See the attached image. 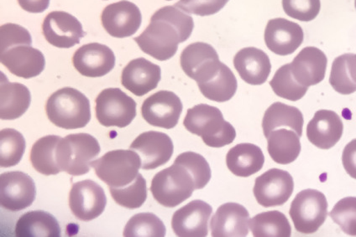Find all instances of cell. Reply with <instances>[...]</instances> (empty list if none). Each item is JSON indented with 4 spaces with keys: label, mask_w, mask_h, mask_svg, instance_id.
<instances>
[{
    "label": "cell",
    "mask_w": 356,
    "mask_h": 237,
    "mask_svg": "<svg viewBox=\"0 0 356 237\" xmlns=\"http://www.w3.org/2000/svg\"><path fill=\"white\" fill-rule=\"evenodd\" d=\"M327 56L318 48L305 47L290 64L293 78L306 87L317 85L325 78Z\"/></svg>",
    "instance_id": "ffe728a7"
},
{
    "label": "cell",
    "mask_w": 356,
    "mask_h": 237,
    "mask_svg": "<svg viewBox=\"0 0 356 237\" xmlns=\"http://www.w3.org/2000/svg\"><path fill=\"white\" fill-rule=\"evenodd\" d=\"M42 31L48 43L66 49L79 45L85 35L79 19L64 11H54L48 14L44 19Z\"/></svg>",
    "instance_id": "5bb4252c"
},
{
    "label": "cell",
    "mask_w": 356,
    "mask_h": 237,
    "mask_svg": "<svg viewBox=\"0 0 356 237\" xmlns=\"http://www.w3.org/2000/svg\"><path fill=\"white\" fill-rule=\"evenodd\" d=\"M175 163L180 164L191 173L196 190L204 188L211 179V168L203 156L194 152H185L177 156Z\"/></svg>",
    "instance_id": "8d00e7d4"
},
{
    "label": "cell",
    "mask_w": 356,
    "mask_h": 237,
    "mask_svg": "<svg viewBox=\"0 0 356 237\" xmlns=\"http://www.w3.org/2000/svg\"><path fill=\"white\" fill-rule=\"evenodd\" d=\"M250 229L254 237H290L292 227L283 213L277 211L261 213L250 220Z\"/></svg>",
    "instance_id": "1f68e13d"
},
{
    "label": "cell",
    "mask_w": 356,
    "mask_h": 237,
    "mask_svg": "<svg viewBox=\"0 0 356 237\" xmlns=\"http://www.w3.org/2000/svg\"><path fill=\"white\" fill-rule=\"evenodd\" d=\"M210 227L213 237H245L249 233V212L240 204L226 203L218 207Z\"/></svg>",
    "instance_id": "603a6c76"
},
{
    "label": "cell",
    "mask_w": 356,
    "mask_h": 237,
    "mask_svg": "<svg viewBox=\"0 0 356 237\" xmlns=\"http://www.w3.org/2000/svg\"><path fill=\"white\" fill-rule=\"evenodd\" d=\"M234 66L238 75L250 85H262L272 71L269 56L254 47L244 48L234 56Z\"/></svg>",
    "instance_id": "cb8c5ba5"
},
{
    "label": "cell",
    "mask_w": 356,
    "mask_h": 237,
    "mask_svg": "<svg viewBox=\"0 0 356 237\" xmlns=\"http://www.w3.org/2000/svg\"><path fill=\"white\" fill-rule=\"evenodd\" d=\"M51 0H18L20 7L29 13H43L50 6Z\"/></svg>",
    "instance_id": "f6af8a7d"
},
{
    "label": "cell",
    "mask_w": 356,
    "mask_h": 237,
    "mask_svg": "<svg viewBox=\"0 0 356 237\" xmlns=\"http://www.w3.org/2000/svg\"><path fill=\"white\" fill-rule=\"evenodd\" d=\"M129 148L139 155L141 168L145 170L164 166L171 159L174 151L171 138L164 132L156 131L140 134Z\"/></svg>",
    "instance_id": "4fadbf2b"
},
{
    "label": "cell",
    "mask_w": 356,
    "mask_h": 237,
    "mask_svg": "<svg viewBox=\"0 0 356 237\" xmlns=\"http://www.w3.org/2000/svg\"><path fill=\"white\" fill-rule=\"evenodd\" d=\"M270 86L276 95L292 102L302 99L309 89V87L300 85L293 78L290 64L279 68L270 82Z\"/></svg>",
    "instance_id": "e575fe53"
},
{
    "label": "cell",
    "mask_w": 356,
    "mask_h": 237,
    "mask_svg": "<svg viewBox=\"0 0 356 237\" xmlns=\"http://www.w3.org/2000/svg\"><path fill=\"white\" fill-rule=\"evenodd\" d=\"M183 112L181 99L169 91H160L145 100L141 115L149 125L171 130L175 128Z\"/></svg>",
    "instance_id": "8fae6325"
},
{
    "label": "cell",
    "mask_w": 356,
    "mask_h": 237,
    "mask_svg": "<svg viewBox=\"0 0 356 237\" xmlns=\"http://www.w3.org/2000/svg\"><path fill=\"white\" fill-rule=\"evenodd\" d=\"M107 198L104 188L92 180L86 179L72 186L70 207L76 218L83 222L98 218L104 211Z\"/></svg>",
    "instance_id": "7c38bea8"
},
{
    "label": "cell",
    "mask_w": 356,
    "mask_h": 237,
    "mask_svg": "<svg viewBox=\"0 0 356 237\" xmlns=\"http://www.w3.org/2000/svg\"><path fill=\"white\" fill-rule=\"evenodd\" d=\"M218 55L212 46L204 42L193 43L185 48L181 54V67L185 74L191 76L208 59Z\"/></svg>",
    "instance_id": "74e56055"
},
{
    "label": "cell",
    "mask_w": 356,
    "mask_h": 237,
    "mask_svg": "<svg viewBox=\"0 0 356 237\" xmlns=\"http://www.w3.org/2000/svg\"><path fill=\"white\" fill-rule=\"evenodd\" d=\"M330 83L339 94L350 95L356 91V84L348 71L347 54L339 56L334 60L332 65Z\"/></svg>",
    "instance_id": "ab89813d"
},
{
    "label": "cell",
    "mask_w": 356,
    "mask_h": 237,
    "mask_svg": "<svg viewBox=\"0 0 356 237\" xmlns=\"http://www.w3.org/2000/svg\"><path fill=\"white\" fill-rule=\"evenodd\" d=\"M100 146L88 134H70L60 139L56 150V160L60 172L74 176L88 174L94 159L99 155Z\"/></svg>",
    "instance_id": "277c9868"
},
{
    "label": "cell",
    "mask_w": 356,
    "mask_h": 237,
    "mask_svg": "<svg viewBox=\"0 0 356 237\" xmlns=\"http://www.w3.org/2000/svg\"><path fill=\"white\" fill-rule=\"evenodd\" d=\"M282 127L291 128L301 138L303 116L297 107L282 103H275L267 108L262 120L263 132L266 138H268L270 132Z\"/></svg>",
    "instance_id": "83f0119b"
},
{
    "label": "cell",
    "mask_w": 356,
    "mask_h": 237,
    "mask_svg": "<svg viewBox=\"0 0 356 237\" xmlns=\"http://www.w3.org/2000/svg\"><path fill=\"white\" fill-rule=\"evenodd\" d=\"M229 0H180L176 3L177 9L200 16L216 15Z\"/></svg>",
    "instance_id": "7bdbcfd3"
},
{
    "label": "cell",
    "mask_w": 356,
    "mask_h": 237,
    "mask_svg": "<svg viewBox=\"0 0 356 237\" xmlns=\"http://www.w3.org/2000/svg\"><path fill=\"white\" fill-rule=\"evenodd\" d=\"M342 163L347 174L356 179V139L343 148Z\"/></svg>",
    "instance_id": "ee69618b"
},
{
    "label": "cell",
    "mask_w": 356,
    "mask_h": 237,
    "mask_svg": "<svg viewBox=\"0 0 356 237\" xmlns=\"http://www.w3.org/2000/svg\"><path fill=\"white\" fill-rule=\"evenodd\" d=\"M347 68L351 79L356 84V54H347Z\"/></svg>",
    "instance_id": "bcb514c9"
},
{
    "label": "cell",
    "mask_w": 356,
    "mask_h": 237,
    "mask_svg": "<svg viewBox=\"0 0 356 237\" xmlns=\"http://www.w3.org/2000/svg\"><path fill=\"white\" fill-rule=\"evenodd\" d=\"M296 231L302 234L318 231L327 216V202L322 192L307 188L295 197L289 211Z\"/></svg>",
    "instance_id": "52a82bcc"
},
{
    "label": "cell",
    "mask_w": 356,
    "mask_h": 237,
    "mask_svg": "<svg viewBox=\"0 0 356 237\" xmlns=\"http://www.w3.org/2000/svg\"><path fill=\"white\" fill-rule=\"evenodd\" d=\"M343 132V122L337 112L319 110L307 124V137L309 142L321 150L337 146Z\"/></svg>",
    "instance_id": "7402d4cb"
},
{
    "label": "cell",
    "mask_w": 356,
    "mask_h": 237,
    "mask_svg": "<svg viewBox=\"0 0 356 237\" xmlns=\"http://www.w3.org/2000/svg\"><path fill=\"white\" fill-rule=\"evenodd\" d=\"M124 236H165V227L161 220L152 213H139L129 219L124 227Z\"/></svg>",
    "instance_id": "d590c367"
},
{
    "label": "cell",
    "mask_w": 356,
    "mask_h": 237,
    "mask_svg": "<svg viewBox=\"0 0 356 237\" xmlns=\"http://www.w3.org/2000/svg\"><path fill=\"white\" fill-rule=\"evenodd\" d=\"M303 30L298 24L283 18L270 19L265 30V42L273 53L289 55L303 42Z\"/></svg>",
    "instance_id": "ac0fdd59"
},
{
    "label": "cell",
    "mask_w": 356,
    "mask_h": 237,
    "mask_svg": "<svg viewBox=\"0 0 356 237\" xmlns=\"http://www.w3.org/2000/svg\"><path fill=\"white\" fill-rule=\"evenodd\" d=\"M195 190L191 173L175 162L171 167L157 173L151 186L154 199L161 206L169 208L179 206L189 199Z\"/></svg>",
    "instance_id": "5b68a950"
},
{
    "label": "cell",
    "mask_w": 356,
    "mask_h": 237,
    "mask_svg": "<svg viewBox=\"0 0 356 237\" xmlns=\"http://www.w3.org/2000/svg\"><path fill=\"white\" fill-rule=\"evenodd\" d=\"M0 62L12 74L25 79L38 76L46 66L42 52L28 45L15 46L1 52Z\"/></svg>",
    "instance_id": "d6986e66"
},
{
    "label": "cell",
    "mask_w": 356,
    "mask_h": 237,
    "mask_svg": "<svg viewBox=\"0 0 356 237\" xmlns=\"http://www.w3.org/2000/svg\"><path fill=\"white\" fill-rule=\"evenodd\" d=\"M167 1H172V0H167Z\"/></svg>",
    "instance_id": "c3c4849f"
},
{
    "label": "cell",
    "mask_w": 356,
    "mask_h": 237,
    "mask_svg": "<svg viewBox=\"0 0 356 237\" xmlns=\"http://www.w3.org/2000/svg\"><path fill=\"white\" fill-rule=\"evenodd\" d=\"M35 195L34 180L25 173L6 172L0 176V204L6 210H25L33 204Z\"/></svg>",
    "instance_id": "9c48e42d"
},
{
    "label": "cell",
    "mask_w": 356,
    "mask_h": 237,
    "mask_svg": "<svg viewBox=\"0 0 356 237\" xmlns=\"http://www.w3.org/2000/svg\"><path fill=\"white\" fill-rule=\"evenodd\" d=\"M109 191L117 204L129 210L143 207L147 199V182L140 173L129 186L121 188L109 187Z\"/></svg>",
    "instance_id": "836d02e7"
},
{
    "label": "cell",
    "mask_w": 356,
    "mask_h": 237,
    "mask_svg": "<svg viewBox=\"0 0 356 237\" xmlns=\"http://www.w3.org/2000/svg\"><path fill=\"white\" fill-rule=\"evenodd\" d=\"M265 156L261 148L253 143H240L228 152L226 164L230 172L238 177L257 174L264 166Z\"/></svg>",
    "instance_id": "484cf974"
},
{
    "label": "cell",
    "mask_w": 356,
    "mask_h": 237,
    "mask_svg": "<svg viewBox=\"0 0 356 237\" xmlns=\"http://www.w3.org/2000/svg\"><path fill=\"white\" fill-rule=\"evenodd\" d=\"M267 143L270 158L279 164L294 162L301 152L300 137L286 128H278L270 132Z\"/></svg>",
    "instance_id": "f1b7e54d"
},
{
    "label": "cell",
    "mask_w": 356,
    "mask_h": 237,
    "mask_svg": "<svg viewBox=\"0 0 356 237\" xmlns=\"http://www.w3.org/2000/svg\"><path fill=\"white\" fill-rule=\"evenodd\" d=\"M72 64L81 75L101 78L115 66V55L111 48L99 43H90L80 47L72 56Z\"/></svg>",
    "instance_id": "e0dca14e"
},
{
    "label": "cell",
    "mask_w": 356,
    "mask_h": 237,
    "mask_svg": "<svg viewBox=\"0 0 356 237\" xmlns=\"http://www.w3.org/2000/svg\"><path fill=\"white\" fill-rule=\"evenodd\" d=\"M197 86L206 98L213 102L225 103L236 95L238 83L233 71L222 64L220 70L211 80Z\"/></svg>",
    "instance_id": "4dcf8cb0"
},
{
    "label": "cell",
    "mask_w": 356,
    "mask_h": 237,
    "mask_svg": "<svg viewBox=\"0 0 356 237\" xmlns=\"http://www.w3.org/2000/svg\"><path fill=\"white\" fill-rule=\"evenodd\" d=\"M137 104L120 88H107L96 99V118L104 127L123 128L136 116Z\"/></svg>",
    "instance_id": "ba28073f"
},
{
    "label": "cell",
    "mask_w": 356,
    "mask_h": 237,
    "mask_svg": "<svg viewBox=\"0 0 356 237\" xmlns=\"http://www.w3.org/2000/svg\"><path fill=\"white\" fill-rule=\"evenodd\" d=\"M213 208L203 200H196L174 213L172 227L181 237H205L209 234V220Z\"/></svg>",
    "instance_id": "2e32d148"
},
{
    "label": "cell",
    "mask_w": 356,
    "mask_h": 237,
    "mask_svg": "<svg viewBox=\"0 0 356 237\" xmlns=\"http://www.w3.org/2000/svg\"><path fill=\"white\" fill-rule=\"evenodd\" d=\"M26 139L22 134L13 128L0 132V166L10 168L17 166L26 151Z\"/></svg>",
    "instance_id": "d6a6232c"
},
{
    "label": "cell",
    "mask_w": 356,
    "mask_h": 237,
    "mask_svg": "<svg viewBox=\"0 0 356 237\" xmlns=\"http://www.w3.org/2000/svg\"><path fill=\"white\" fill-rule=\"evenodd\" d=\"M15 232L17 237H59L60 227L58 220L50 213L35 211L19 217Z\"/></svg>",
    "instance_id": "4316f807"
},
{
    "label": "cell",
    "mask_w": 356,
    "mask_h": 237,
    "mask_svg": "<svg viewBox=\"0 0 356 237\" xmlns=\"http://www.w3.org/2000/svg\"><path fill=\"white\" fill-rule=\"evenodd\" d=\"M31 103L30 90L23 84L10 82L1 73L0 82V119L15 120L26 114Z\"/></svg>",
    "instance_id": "d4e9b609"
},
{
    "label": "cell",
    "mask_w": 356,
    "mask_h": 237,
    "mask_svg": "<svg viewBox=\"0 0 356 237\" xmlns=\"http://www.w3.org/2000/svg\"><path fill=\"white\" fill-rule=\"evenodd\" d=\"M193 27L191 16L175 6H165L152 15L151 23L135 42L145 54L165 62L175 55L180 43L188 40Z\"/></svg>",
    "instance_id": "6da1fadb"
},
{
    "label": "cell",
    "mask_w": 356,
    "mask_h": 237,
    "mask_svg": "<svg viewBox=\"0 0 356 237\" xmlns=\"http://www.w3.org/2000/svg\"><path fill=\"white\" fill-rule=\"evenodd\" d=\"M101 21L108 35L115 38H127L138 31L143 16L135 3L122 0L105 8Z\"/></svg>",
    "instance_id": "9a60e30c"
},
{
    "label": "cell",
    "mask_w": 356,
    "mask_h": 237,
    "mask_svg": "<svg viewBox=\"0 0 356 237\" xmlns=\"http://www.w3.org/2000/svg\"><path fill=\"white\" fill-rule=\"evenodd\" d=\"M330 216L346 234L356 236V197H346L339 200Z\"/></svg>",
    "instance_id": "f35d334b"
},
{
    "label": "cell",
    "mask_w": 356,
    "mask_h": 237,
    "mask_svg": "<svg viewBox=\"0 0 356 237\" xmlns=\"http://www.w3.org/2000/svg\"><path fill=\"white\" fill-rule=\"evenodd\" d=\"M294 182L289 172L270 168L254 182V195L257 202L266 208L280 207L293 195Z\"/></svg>",
    "instance_id": "30bf717a"
},
{
    "label": "cell",
    "mask_w": 356,
    "mask_h": 237,
    "mask_svg": "<svg viewBox=\"0 0 356 237\" xmlns=\"http://www.w3.org/2000/svg\"><path fill=\"white\" fill-rule=\"evenodd\" d=\"M355 9H356V0L355 1Z\"/></svg>",
    "instance_id": "7dc6e473"
},
{
    "label": "cell",
    "mask_w": 356,
    "mask_h": 237,
    "mask_svg": "<svg viewBox=\"0 0 356 237\" xmlns=\"http://www.w3.org/2000/svg\"><path fill=\"white\" fill-rule=\"evenodd\" d=\"M184 125L192 134L201 137L209 147L222 148L234 142L236 128L224 119L216 107L198 104L190 108L186 115Z\"/></svg>",
    "instance_id": "7a4b0ae2"
},
{
    "label": "cell",
    "mask_w": 356,
    "mask_h": 237,
    "mask_svg": "<svg viewBox=\"0 0 356 237\" xmlns=\"http://www.w3.org/2000/svg\"><path fill=\"white\" fill-rule=\"evenodd\" d=\"M97 176L109 187L129 186L136 179L141 160L136 152L118 150L106 152L91 164Z\"/></svg>",
    "instance_id": "8992f818"
},
{
    "label": "cell",
    "mask_w": 356,
    "mask_h": 237,
    "mask_svg": "<svg viewBox=\"0 0 356 237\" xmlns=\"http://www.w3.org/2000/svg\"><path fill=\"white\" fill-rule=\"evenodd\" d=\"M282 8L289 17L302 22L316 19L321 12V0H282Z\"/></svg>",
    "instance_id": "60d3db41"
},
{
    "label": "cell",
    "mask_w": 356,
    "mask_h": 237,
    "mask_svg": "<svg viewBox=\"0 0 356 237\" xmlns=\"http://www.w3.org/2000/svg\"><path fill=\"white\" fill-rule=\"evenodd\" d=\"M19 45H32L30 32L16 24H6L0 28V53Z\"/></svg>",
    "instance_id": "b9f144b4"
},
{
    "label": "cell",
    "mask_w": 356,
    "mask_h": 237,
    "mask_svg": "<svg viewBox=\"0 0 356 237\" xmlns=\"http://www.w3.org/2000/svg\"><path fill=\"white\" fill-rule=\"evenodd\" d=\"M48 119L64 130H78L90 122V102L82 92L64 87L52 94L46 104Z\"/></svg>",
    "instance_id": "3957f363"
},
{
    "label": "cell",
    "mask_w": 356,
    "mask_h": 237,
    "mask_svg": "<svg viewBox=\"0 0 356 237\" xmlns=\"http://www.w3.org/2000/svg\"><path fill=\"white\" fill-rule=\"evenodd\" d=\"M60 137L47 135L35 142L31 151V162L35 170L44 175L59 174L60 168L56 160V147Z\"/></svg>",
    "instance_id": "f546056e"
},
{
    "label": "cell",
    "mask_w": 356,
    "mask_h": 237,
    "mask_svg": "<svg viewBox=\"0 0 356 237\" xmlns=\"http://www.w3.org/2000/svg\"><path fill=\"white\" fill-rule=\"evenodd\" d=\"M161 78V71L145 58L133 60L124 68L121 83L134 95L143 96L156 89Z\"/></svg>",
    "instance_id": "44dd1931"
}]
</instances>
